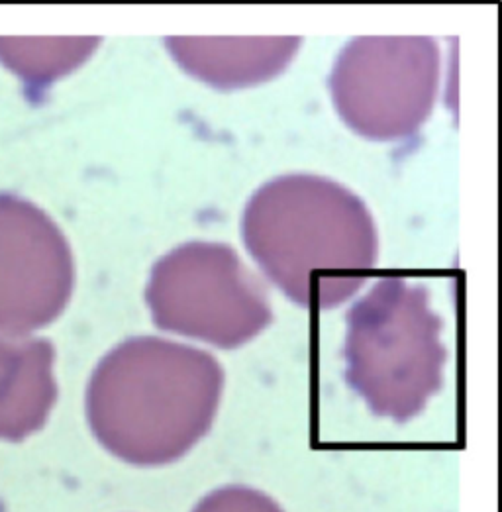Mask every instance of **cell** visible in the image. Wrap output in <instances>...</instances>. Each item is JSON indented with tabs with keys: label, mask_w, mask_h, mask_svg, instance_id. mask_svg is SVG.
Returning a JSON list of instances; mask_svg holds the SVG:
<instances>
[{
	"label": "cell",
	"mask_w": 502,
	"mask_h": 512,
	"mask_svg": "<svg viewBox=\"0 0 502 512\" xmlns=\"http://www.w3.org/2000/svg\"><path fill=\"white\" fill-rule=\"evenodd\" d=\"M301 44V38H165L167 50L187 73L224 91L277 77Z\"/></svg>",
	"instance_id": "52a82bcc"
},
{
	"label": "cell",
	"mask_w": 502,
	"mask_h": 512,
	"mask_svg": "<svg viewBox=\"0 0 502 512\" xmlns=\"http://www.w3.org/2000/svg\"><path fill=\"white\" fill-rule=\"evenodd\" d=\"M242 236L257 265L293 303L336 308L377 263V228L365 203L320 175L291 173L250 199Z\"/></svg>",
	"instance_id": "6da1fadb"
},
{
	"label": "cell",
	"mask_w": 502,
	"mask_h": 512,
	"mask_svg": "<svg viewBox=\"0 0 502 512\" xmlns=\"http://www.w3.org/2000/svg\"><path fill=\"white\" fill-rule=\"evenodd\" d=\"M193 512H283L267 495L250 487H224L204 497Z\"/></svg>",
	"instance_id": "30bf717a"
},
{
	"label": "cell",
	"mask_w": 502,
	"mask_h": 512,
	"mask_svg": "<svg viewBox=\"0 0 502 512\" xmlns=\"http://www.w3.org/2000/svg\"><path fill=\"white\" fill-rule=\"evenodd\" d=\"M222 385L224 371L214 356L163 338H130L95 369L87 418L116 458L167 465L210 430Z\"/></svg>",
	"instance_id": "7a4b0ae2"
},
{
	"label": "cell",
	"mask_w": 502,
	"mask_h": 512,
	"mask_svg": "<svg viewBox=\"0 0 502 512\" xmlns=\"http://www.w3.org/2000/svg\"><path fill=\"white\" fill-rule=\"evenodd\" d=\"M430 293L399 275L381 277L348 314L346 379L377 416L406 422L442 389L448 350Z\"/></svg>",
	"instance_id": "3957f363"
},
{
	"label": "cell",
	"mask_w": 502,
	"mask_h": 512,
	"mask_svg": "<svg viewBox=\"0 0 502 512\" xmlns=\"http://www.w3.org/2000/svg\"><path fill=\"white\" fill-rule=\"evenodd\" d=\"M73 283L71 248L50 216L0 197V334L26 336L53 322Z\"/></svg>",
	"instance_id": "8992f818"
},
{
	"label": "cell",
	"mask_w": 502,
	"mask_h": 512,
	"mask_svg": "<svg viewBox=\"0 0 502 512\" xmlns=\"http://www.w3.org/2000/svg\"><path fill=\"white\" fill-rule=\"evenodd\" d=\"M146 303L161 330L222 350L244 346L273 320L263 285L226 244L191 242L161 257Z\"/></svg>",
	"instance_id": "277c9868"
},
{
	"label": "cell",
	"mask_w": 502,
	"mask_h": 512,
	"mask_svg": "<svg viewBox=\"0 0 502 512\" xmlns=\"http://www.w3.org/2000/svg\"><path fill=\"white\" fill-rule=\"evenodd\" d=\"M440 61L434 38H353L334 63L332 101L342 120L367 140L410 138L432 114Z\"/></svg>",
	"instance_id": "5b68a950"
},
{
	"label": "cell",
	"mask_w": 502,
	"mask_h": 512,
	"mask_svg": "<svg viewBox=\"0 0 502 512\" xmlns=\"http://www.w3.org/2000/svg\"><path fill=\"white\" fill-rule=\"evenodd\" d=\"M46 340L0 336V438L20 440L44 426L57 397Z\"/></svg>",
	"instance_id": "ba28073f"
},
{
	"label": "cell",
	"mask_w": 502,
	"mask_h": 512,
	"mask_svg": "<svg viewBox=\"0 0 502 512\" xmlns=\"http://www.w3.org/2000/svg\"><path fill=\"white\" fill-rule=\"evenodd\" d=\"M101 38H0V61L28 81H53L79 67Z\"/></svg>",
	"instance_id": "9c48e42d"
}]
</instances>
